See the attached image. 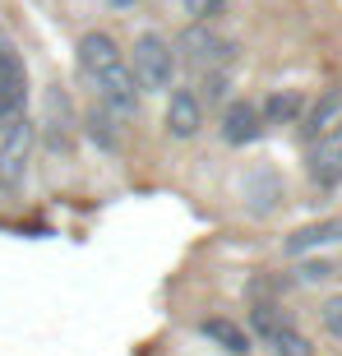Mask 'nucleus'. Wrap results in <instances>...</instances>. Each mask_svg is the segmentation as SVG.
<instances>
[{"label":"nucleus","instance_id":"1","mask_svg":"<svg viewBox=\"0 0 342 356\" xmlns=\"http://www.w3.org/2000/svg\"><path fill=\"white\" fill-rule=\"evenodd\" d=\"M74 70H79L83 88L92 92V102L106 106L120 125H130V120L139 116L144 92H139V83H134V74H130L125 47H120L106 28L79 33V42H74Z\"/></svg>","mask_w":342,"mask_h":356},{"label":"nucleus","instance_id":"10","mask_svg":"<svg viewBox=\"0 0 342 356\" xmlns=\"http://www.w3.org/2000/svg\"><path fill=\"white\" fill-rule=\"evenodd\" d=\"M310 181L319 190H338L342 185V120L319 144H310Z\"/></svg>","mask_w":342,"mask_h":356},{"label":"nucleus","instance_id":"6","mask_svg":"<svg viewBox=\"0 0 342 356\" xmlns=\"http://www.w3.org/2000/svg\"><path fill=\"white\" fill-rule=\"evenodd\" d=\"M162 125H167V134L181 139V144H190V139L204 134V125H209V102L199 97V88L190 79H185L181 88H167V116H162Z\"/></svg>","mask_w":342,"mask_h":356},{"label":"nucleus","instance_id":"5","mask_svg":"<svg viewBox=\"0 0 342 356\" xmlns=\"http://www.w3.org/2000/svg\"><path fill=\"white\" fill-rule=\"evenodd\" d=\"M250 338H259L273 356H315L310 338H305V333L296 329L277 305H268V301H259L250 310Z\"/></svg>","mask_w":342,"mask_h":356},{"label":"nucleus","instance_id":"9","mask_svg":"<svg viewBox=\"0 0 342 356\" xmlns=\"http://www.w3.org/2000/svg\"><path fill=\"white\" fill-rule=\"evenodd\" d=\"M338 120H342V83H329L315 102H305V111H301V120H296V125H301V139H305V144H319V139H324Z\"/></svg>","mask_w":342,"mask_h":356},{"label":"nucleus","instance_id":"4","mask_svg":"<svg viewBox=\"0 0 342 356\" xmlns=\"http://www.w3.org/2000/svg\"><path fill=\"white\" fill-rule=\"evenodd\" d=\"M130 60V74L139 83V92H167L176 83V42H167L162 33H139L134 47L125 51Z\"/></svg>","mask_w":342,"mask_h":356},{"label":"nucleus","instance_id":"7","mask_svg":"<svg viewBox=\"0 0 342 356\" xmlns=\"http://www.w3.org/2000/svg\"><path fill=\"white\" fill-rule=\"evenodd\" d=\"M24 111H28V65L19 47L0 33V130Z\"/></svg>","mask_w":342,"mask_h":356},{"label":"nucleus","instance_id":"17","mask_svg":"<svg viewBox=\"0 0 342 356\" xmlns=\"http://www.w3.org/2000/svg\"><path fill=\"white\" fill-rule=\"evenodd\" d=\"M319 319H324V333L342 343V291H338V296H329V301L319 305Z\"/></svg>","mask_w":342,"mask_h":356},{"label":"nucleus","instance_id":"8","mask_svg":"<svg viewBox=\"0 0 342 356\" xmlns=\"http://www.w3.org/2000/svg\"><path fill=\"white\" fill-rule=\"evenodd\" d=\"M218 134H222V144H231V148L254 144V139L263 134L259 102H250V97H227L222 111H218Z\"/></svg>","mask_w":342,"mask_h":356},{"label":"nucleus","instance_id":"15","mask_svg":"<svg viewBox=\"0 0 342 356\" xmlns=\"http://www.w3.org/2000/svg\"><path fill=\"white\" fill-rule=\"evenodd\" d=\"M88 134L106 148V153H111V148H120V120L111 116L106 106H97V102L88 106Z\"/></svg>","mask_w":342,"mask_h":356},{"label":"nucleus","instance_id":"14","mask_svg":"<svg viewBox=\"0 0 342 356\" xmlns=\"http://www.w3.org/2000/svg\"><path fill=\"white\" fill-rule=\"evenodd\" d=\"M259 111H263V125H296L305 111V97L301 88H277L259 102Z\"/></svg>","mask_w":342,"mask_h":356},{"label":"nucleus","instance_id":"2","mask_svg":"<svg viewBox=\"0 0 342 356\" xmlns=\"http://www.w3.org/2000/svg\"><path fill=\"white\" fill-rule=\"evenodd\" d=\"M176 65H185L190 83L209 79V74H231L236 65V42L222 38L213 24H185V33L176 38Z\"/></svg>","mask_w":342,"mask_h":356},{"label":"nucleus","instance_id":"16","mask_svg":"<svg viewBox=\"0 0 342 356\" xmlns=\"http://www.w3.org/2000/svg\"><path fill=\"white\" fill-rule=\"evenodd\" d=\"M181 5H185V14H190L195 24H218L231 0H181Z\"/></svg>","mask_w":342,"mask_h":356},{"label":"nucleus","instance_id":"13","mask_svg":"<svg viewBox=\"0 0 342 356\" xmlns=\"http://www.w3.org/2000/svg\"><path fill=\"white\" fill-rule=\"evenodd\" d=\"M79 116H70V102H65V92H51V116H42V144H51L56 153H70V134L79 130L74 125Z\"/></svg>","mask_w":342,"mask_h":356},{"label":"nucleus","instance_id":"19","mask_svg":"<svg viewBox=\"0 0 342 356\" xmlns=\"http://www.w3.org/2000/svg\"><path fill=\"white\" fill-rule=\"evenodd\" d=\"M111 5H116V10H134V5H139V0H111Z\"/></svg>","mask_w":342,"mask_h":356},{"label":"nucleus","instance_id":"18","mask_svg":"<svg viewBox=\"0 0 342 356\" xmlns=\"http://www.w3.org/2000/svg\"><path fill=\"white\" fill-rule=\"evenodd\" d=\"M296 273H301V282H324V277L338 273V264H329V259H305Z\"/></svg>","mask_w":342,"mask_h":356},{"label":"nucleus","instance_id":"12","mask_svg":"<svg viewBox=\"0 0 342 356\" xmlns=\"http://www.w3.org/2000/svg\"><path fill=\"white\" fill-rule=\"evenodd\" d=\"M204 338H209L213 347H222L227 356H250L254 338L245 324H236V319H227V315H209L204 319Z\"/></svg>","mask_w":342,"mask_h":356},{"label":"nucleus","instance_id":"11","mask_svg":"<svg viewBox=\"0 0 342 356\" xmlns=\"http://www.w3.org/2000/svg\"><path fill=\"white\" fill-rule=\"evenodd\" d=\"M338 241H342V218H319V222L296 227V232L282 241V250H287L291 259H305V254L324 250V245H338Z\"/></svg>","mask_w":342,"mask_h":356},{"label":"nucleus","instance_id":"3","mask_svg":"<svg viewBox=\"0 0 342 356\" xmlns=\"http://www.w3.org/2000/svg\"><path fill=\"white\" fill-rule=\"evenodd\" d=\"M33 153H38V120L24 111L0 130V195H19L28 185Z\"/></svg>","mask_w":342,"mask_h":356}]
</instances>
